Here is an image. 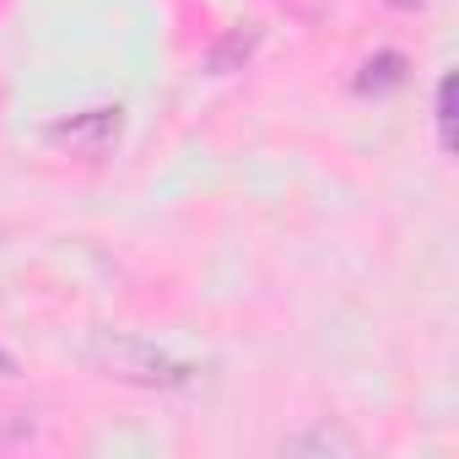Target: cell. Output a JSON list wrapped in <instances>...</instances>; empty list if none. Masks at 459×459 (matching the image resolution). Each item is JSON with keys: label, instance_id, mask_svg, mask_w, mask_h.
Listing matches in <instances>:
<instances>
[{"label": "cell", "instance_id": "6", "mask_svg": "<svg viewBox=\"0 0 459 459\" xmlns=\"http://www.w3.org/2000/svg\"><path fill=\"white\" fill-rule=\"evenodd\" d=\"M437 141H443V152L454 146V76L437 82Z\"/></svg>", "mask_w": 459, "mask_h": 459}, {"label": "cell", "instance_id": "7", "mask_svg": "<svg viewBox=\"0 0 459 459\" xmlns=\"http://www.w3.org/2000/svg\"><path fill=\"white\" fill-rule=\"evenodd\" d=\"M33 432H39L33 416H0V448H17V443H28Z\"/></svg>", "mask_w": 459, "mask_h": 459}, {"label": "cell", "instance_id": "5", "mask_svg": "<svg viewBox=\"0 0 459 459\" xmlns=\"http://www.w3.org/2000/svg\"><path fill=\"white\" fill-rule=\"evenodd\" d=\"M400 82H405V60H400V55H378L357 87H362V92H389V87H400Z\"/></svg>", "mask_w": 459, "mask_h": 459}, {"label": "cell", "instance_id": "3", "mask_svg": "<svg viewBox=\"0 0 459 459\" xmlns=\"http://www.w3.org/2000/svg\"><path fill=\"white\" fill-rule=\"evenodd\" d=\"M260 49V28L255 22H238V28H227L216 44H211V55H205V71H216V76H227V71H244V60Z\"/></svg>", "mask_w": 459, "mask_h": 459}, {"label": "cell", "instance_id": "1", "mask_svg": "<svg viewBox=\"0 0 459 459\" xmlns=\"http://www.w3.org/2000/svg\"><path fill=\"white\" fill-rule=\"evenodd\" d=\"M92 362H98L103 378L130 384V389H184V384H195L189 362H178L162 346L135 341V335H98L92 341Z\"/></svg>", "mask_w": 459, "mask_h": 459}, {"label": "cell", "instance_id": "2", "mask_svg": "<svg viewBox=\"0 0 459 459\" xmlns=\"http://www.w3.org/2000/svg\"><path fill=\"white\" fill-rule=\"evenodd\" d=\"M119 130H125V114L119 108H82L60 125H49V141L71 157H108L119 146Z\"/></svg>", "mask_w": 459, "mask_h": 459}, {"label": "cell", "instance_id": "4", "mask_svg": "<svg viewBox=\"0 0 459 459\" xmlns=\"http://www.w3.org/2000/svg\"><path fill=\"white\" fill-rule=\"evenodd\" d=\"M281 454H357V437L341 432V427H314V432H298L281 443Z\"/></svg>", "mask_w": 459, "mask_h": 459}]
</instances>
